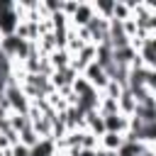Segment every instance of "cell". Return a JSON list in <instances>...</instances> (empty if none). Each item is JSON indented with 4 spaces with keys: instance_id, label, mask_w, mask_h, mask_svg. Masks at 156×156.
<instances>
[{
    "instance_id": "cell-9",
    "label": "cell",
    "mask_w": 156,
    "mask_h": 156,
    "mask_svg": "<svg viewBox=\"0 0 156 156\" xmlns=\"http://www.w3.org/2000/svg\"><path fill=\"white\" fill-rule=\"evenodd\" d=\"M134 117H139L144 124H156V102H144V105H136Z\"/></svg>"
},
{
    "instance_id": "cell-7",
    "label": "cell",
    "mask_w": 156,
    "mask_h": 156,
    "mask_svg": "<svg viewBox=\"0 0 156 156\" xmlns=\"http://www.w3.org/2000/svg\"><path fill=\"white\" fill-rule=\"evenodd\" d=\"M46 61H49L51 71H61V68H68V66H71V56H68L66 49H54V51L46 56Z\"/></svg>"
},
{
    "instance_id": "cell-1",
    "label": "cell",
    "mask_w": 156,
    "mask_h": 156,
    "mask_svg": "<svg viewBox=\"0 0 156 156\" xmlns=\"http://www.w3.org/2000/svg\"><path fill=\"white\" fill-rule=\"evenodd\" d=\"M2 98L7 100V105H10V110H12V112L27 115V110H29V98L24 95V90L20 88V83L10 80V83L5 85V90H2Z\"/></svg>"
},
{
    "instance_id": "cell-8",
    "label": "cell",
    "mask_w": 156,
    "mask_h": 156,
    "mask_svg": "<svg viewBox=\"0 0 156 156\" xmlns=\"http://www.w3.org/2000/svg\"><path fill=\"white\" fill-rule=\"evenodd\" d=\"M134 110H136V100L132 98V93H129V90H122V95L117 98V112H119V115H124V117H132V115H134Z\"/></svg>"
},
{
    "instance_id": "cell-2",
    "label": "cell",
    "mask_w": 156,
    "mask_h": 156,
    "mask_svg": "<svg viewBox=\"0 0 156 156\" xmlns=\"http://www.w3.org/2000/svg\"><path fill=\"white\" fill-rule=\"evenodd\" d=\"M80 76H83V78H85V80H88L98 93H102V90H105V85H107V80H110V78H107V73L102 71V66H98L95 61H93V63H88V66L80 71Z\"/></svg>"
},
{
    "instance_id": "cell-11",
    "label": "cell",
    "mask_w": 156,
    "mask_h": 156,
    "mask_svg": "<svg viewBox=\"0 0 156 156\" xmlns=\"http://www.w3.org/2000/svg\"><path fill=\"white\" fill-rule=\"evenodd\" d=\"M39 141H41V139H39V136L32 132V127H27L24 132H20V144H22V146H27V149H34Z\"/></svg>"
},
{
    "instance_id": "cell-12",
    "label": "cell",
    "mask_w": 156,
    "mask_h": 156,
    "mask_svg": "<svg viewBox=\"0 0 156 156\" xmlns=\"http://www.w3.org/2000/svg\"><path fill=\"white\" fill-rule=\"evenodd\" d=\"M10 156H29V149L22 144H15V146H10Z\"/></svg>"
},
{
    "instance_id": "cell-5",
    "label": "cell",
    "mask_w": 156,
    "mask_h": 156,
    "mask_svg": "<svg viewBox=\"0 0 156 156\" xmlns=\"http://www.w3.org/2000/svg\"><path fill=\"white\" fill-rule=\"evenodd\" d=\"M102 124H105V132H112V134H127V127H129V117L124 115H107L102 117Z\"/></svg>"
},
{
    "instance_id": "cell-10",
    "label": "cell",
    "mask_w": 156,
    "mask_h": 156,
    "mask_svg": "<svg viewBox=\"0 0 156 156\" xmlns=\"http://www.w3.org/2000/svg\"><path fill=\"white\" fill-rule=\"evenodd\" d=\"M7 119H10V129H12V132H17V134H20V132H24V129L29 127V117H27V115L10 112V115H7Z\"/></svg>"
},
{
    "instance_id": "cell-3",
    "label": "cell",
    "mask_w": 156,
    "mask_h": 156,
    "mask_svg": "<svg viewBox=\"0 0 156 156\" xmlns=\"http://www.w3.org/2000/svg\"><path fill=\"white\" fill-rule=\"evenodd\" d=\"M136 56L141 58V63L146 68H156V34L141 39V44L136 49Z\"/></svg>"
},
{
    "instance_id": "cell-6",
    "label": "cell",
    "mask_w": 156,
    "mask_h": 156,
    "mask_svg": "<svg viewBox=\"0 0 156 156\" xmlns=\"http://www.w3.org/2000/svg\"><path fill=\"white\" fill-rule=\"evenodd\" d=\"M122 144H124V134H112V132H105V134L98 139V149H100V151H107V154H117Z\"/></svg>"
},
{
    "instance_id": "cell-4",
    "label": "cell",
    "mask_w": 156,
    "mask_h": 156,
    "mask_svg": "<svg viewBox=\"0 0 156 156\" xmlns=\"http://www.w3.org/2000/svg\"><path fill=\"white\" fill-rule=\"evenodd\" d=\"M93 15H95L93 2H78L76 12H73V15H71V20H68V27H71V29H83V27L93 20Z\"/></svg>"
}]
</instances>
